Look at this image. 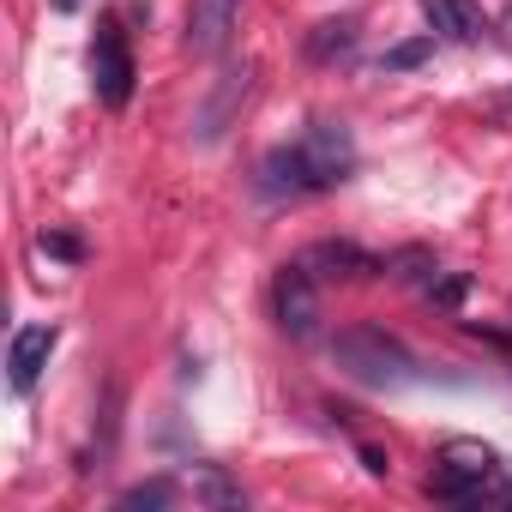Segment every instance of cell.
Wrapping results in <instances>:
<instances>
[{"mask_svg": "<svg viewBox=\"0 0 512 512\" xmlns=\"http://www.w3.org/2000/svg\"><path fill=\"white\" fill-rule=\"evenodd\" d=\"M356 169V139L344 121H314L308 133H296L290 145H278L260 163V187L278 199H302V193H326L338 181H350Z\"/></svg>", "mask_w": 512, "mask_h": 512, "instance_id": "cell-1", "label": "cell"}, {"mask_svg": "<svg viewBox=\"0 0 512 512\" xmlns=\"http://www.w3.org/2000/svg\"><path fill=\"white\" fill-rule=\"evenodd\" d=\"M332 362H338L350 380H362V386H404V380H416V356H410L398 338H386L380 326H350V332H338V338H332Z\"/></svg>", "mask_w": 512, "mask_h": 512, "instance_id": "cell-2", "label": "cell"}, {"mask_svg": "<svg viewBox=\"0 0 512 512\" xmlns=\"http://www.w3.org/2000/svg\"><path fill=\"white\" fill-rule=\"evenodd\" d=\"M494 470H500V458H494L482 440H446V446H440V464H434V476H428V494H434V500H458V506L488 500Z\"/></svg>", "mask_w": 512, "mask_h": 512, "instance_id": "cell-3", "label": "cell"}, {"mask_svg": "<svg viewBox=\"0 0 512 512\" xmlns=\"http://www.w3.org/2000/svg\"><path fill=\"white\" fill-rule=\"evenodd\" d=\"M272 314H278V326H284L296 344H308V338L320 332V290H314V272H308L302 260L272 278Z\"/></svg>", "mask_w": 512, "mask_h": 512, "instance_id": "cell-4", "label": "cell"}, {"mask_svg": "<svg viewBox=\"0 0 512 512\" xmlns=\"http://www.w3.org/2000/svg\"><path fill=\"white\" fill-rule=\"evenodd\" d=\"M91 79H97V97L109 109H121L133 97V55H127V37L115 19L97 25V43H91Z\"/></svg>", "mask_w": 512, "mask_h": 512, "instance_id": "cell-5", "label": "cell"}, {"mask_svg": "<svg viewBox=\"0 0 512 512\" xmlns=\"http://www.w3.org/2000/svg\"><path fill=\"white\" fill-rule=\"evenodd\" d=\"M55 326H19L13 332V350H7V380H13V392H31L37 380H43V368H49V356H55Z\"/></svg>", "mask_w": 512, "mask_h": 512, "instance_id": "cell-6", "label": "cell"}, {"mask_svg": "<svg viewBox=\"0 0 512 512\" xmlns=\"http://www.w3.org/2000/svg\"><path fill=\"white\" fill-rule=\"evenodd\" d=\"M235 13H241V0H193L187 7V49L193 55H217L235 31Z\"/></svg>", "mask_w": 512, "mask_h": 512, "instance_id": "cell-7", "label": "cell"}, {"mask_svg": "<svg viewBox=\"0 0 512 512\" xmlns=\"http://www.w3.org/2000/svg\"><path fill=\"white\" fill-rule=\"evenodd\" d=\"M302 266H308L314 278H374V272H386L374 253H362L356 241H320V247L302 253Z\"/></svg>", "mask_w": 512, "mask_h": 512, "instance_id": "cell-8", "label": "cell"}, {"mask_svg": "<svg viewBox=\"0 0 512 512\" xmlns=\"http://www.w3.org/2000/svg\"><path fill=\"white\" fill-rule=\"evenodd\" d=\"M422 13H428V31L446 43H482L488 37V19H482L476 0H422Z\"/></svg>", "mask_w": 512, "mask_h": 512, "instance_id": "cell-9", "label": "cell"}, {"mask_svg": "<svg viewBox=\"0 0 512 512\" xmlns=\"http://www.w3.org/2000/svg\"><path fill=\"white\" fill-rule=\"evenodd\" d=\"M247 85H253V67H229V73H223L217 97H211L205 115H199V139H217V133L229 127V115H235V103L247 97Z\"/></svg>", "mask_w": 512, "mask_h": 512, "instance_id": "cell-10", "label": "cell"}, {"mask_svg": "<svg viewBox=\"0 0 512 512\" xmlns=\"http://www.w3.org/2000/svg\"><path fill=\"white\" fill-rule=\"evenodd\" d=\"M356 19H326V25H314L308 31V55L320 61V67H332V61H350L356 55Z\"/></svg>", "mask_w": 512, "mask_h": 512, "instance_id": "cell-11", "label": "cell"}, {"mask_svg": "<svg viewBox=\"0 0 512 512\" xmlns=\"http://www.w3.org/2000/svg\"><path fill=\"white\" fill-rule=\"evenodd\" d=\"M187 488H193V500H205V506H241V500H247V494L217 470V464H199V470L187 476Z\"/></svg>", "mask_w": 512, "mask_h": 512, "instance_id": "cell-12", "label": "cell"}, {"mask_svg": "<svg viewBox=\"0 0 512 512\" xmlns=\"http://www.w3.org/2000/svg\"><path fill=\"white\" fill-rule=\"evenodd\" d=\"M428 55H434V31H428V37H416V43L386 49V73H392V67H416V61H428Z\"/></svg>", "mask_w": 512, "mask_h": 512, "instance_id": "cell-13", "label": "cell"}, {"mask_svg": "<svg viewBox=\"0 0 512 512\" xmlns=\"http://www.w3.org/2000/svg\"><path fill=\"white\" fill-rule=\"evenodd\" d=\"M175 500V482H139L121 494V506H169Z\"/></svg>", "mask_w": 512, "mask_h": 512, "instance_id": "cell-14", "label": "cell"}, {"mask_svg": "<svg viewBox=\"0 0 512 512\" xmlns=\"http://www.w3.org/2000/svg\"><path fill=\"white\" fill-rule=\"evenodd\" d=\"M428 266H434L428 253H422V247H410V253H398V260H392V278H404V284H410V278H422Z\"/></svg>", "mask_w": 512, "mask_h": 512, "instance_id": "cell-15", "label": "cell"}, {"mask_svg": "<svg viewBox=\"0 0 512 512\" xmlns=\"http://www.w3.org/2000/svg\"><path fill=\"white\" fill-rule=\"evenodd\" d=\"M37 247H43V253H55V260H79V253H85L73 235H37Z\"/></svg>", "mask_w": 512, "mask_h": 512, "instance_id": "cell-16", "label": "cell"}, {"mask_svg": "<svg viewBox=\"0 0 512 512\" xmlns=\"http://www.w3.org/2000/svg\"><path fill=\"white\" fill-rule=\"evenodd\" d=\"M464 290H470V278H446V284H434V302H440V308H458Z\"/></svg>", "mask_w": 512, "mask_h": 512, "instance_id": "cell-17", "label": "cell"}, {"mask_svg": "<svg viewBox=\"0 0 512 512\" xmlns=\"http://www.w3.org/2000/svg\"><path fill=\"white\" fill-rule=\"evenodd\" d=\"M488 500H512V458H500V470L488 482Z\"/></svg>", "mask_w": 512, "mask_h": 512, "instance_id": "cell-18", "label": "cell"}, {"mask_svg": "<svg viewBox=\"0 0 512 512\" xmlns=\"http://www.w3.org/2000/svg\"><path fill=\"white\" fill-rule=\"evenodd\" d=\"M362 464H368L374 476H386V452H374V446H362Z\"/></svg>", "mask_w": 512, "mask_h": 512, "instance_id": "cell-19", "label": "cell"}, {"mask_svg": "<svg viewBox=\"0 0 512 512\" xmlns=\"http://www.w3.org/2000/svg\"><path fill=\"white\" fill-rule=\"evenodd\" d=\"M55 7H61V13H73V7H79V0H55Z\"/></svg>", "mask_w": 512, "mask_h": 512, "instance_id": "cell-20", "label": "cell"}]
</instances>
